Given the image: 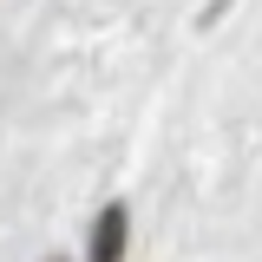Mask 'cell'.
<instances>
[{"label": "cell", "mask_w": 262, "mask_h": 262, "mask_svg": "<svg viewBox=\"0 0 262 262\" xmlns=\"http://www.w3.org/2000/svg\"><path fill=\"white\" fill-rule=\"evenodd\" d=\"M125 243H131V210L105 203L92 216V262H125Z\"/></svg>", "instance_id": "obj_1"}]
</instances>
